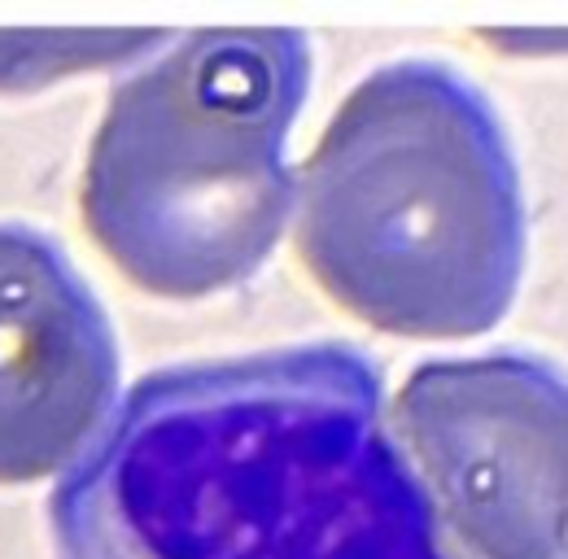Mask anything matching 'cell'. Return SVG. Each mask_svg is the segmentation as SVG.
Wrapping results in <instances>:
<instances>
[{"label": "cell", "instance_id": "6da1fadb", "mask_svg": "<svg viewBox=\"0 0 568 559\" xmlns=\"http://www.w3.org/2000/svg\"><path fill=\"white\" fill-rule=\"evenodd\" d=\"M49 520L62 559H459L346 342L136 380Z\"/></svg>", "mask_w": 568, "mask_h": 559}, {"label": "cell", "instance_id": "7a4b0ae2", "mask_svg": "<svg viewBox=\"0 0 568 559\" xmlns=\"http://www.w3.org/2000/svg\"><path fill=\"white\" fill-rule=\"evenodd\" d=\"M297 254L363 324L464 342L525 276V193L486 92L407 58L367 74L297 171Z\"/></svg>", "mask_w": 568, "mask_h": 559}, {"label": "cell", "instance_id": "3957f363", "mask_svg": "<svg viewBox=\"0 0 568 559\" xmlns=\"http://www.w3.org/2000/svg\"><path fill=\"white\" fill-rule=\"evenodd\" d=\"M306 88L302 31H197L128 74L79 189L97 250L158 297L254 276L297 206L288 132Z\"/></svg>", "mask_w": 568, "mask_h": 559}, {"label": "cell", "instance_id": "277c9868", "mask_svg": "<svg viewBox=\"0 0 568 559\" xmlns=\"http://www.w3.org/2000/svg\"><path fill=\"white\" fill-rule=\"evenodd\" d=\"M394 433L468 559H568V376L529 354L437 358L394 398Z\"/></svg>", "mask_w": 568, "mask_h": 559}, {"label": "cell", "instance_id": "5b68a950", "mask_svg": "<svg viewBox=\"0 0 568 559\" xmlns=\"http://www.w3.org/2000/svg\"><path fill=\"white\" fill-rule=\"evenodd\" d=\"M119 398V342L62 245L0 223V486L44 481L92 446Z\"/></svg>", "mask_w": 568, "mask_h": 559}, {"label": "cell", "instance_id": "8992f818", "mask_svg": "<svg viewBox=\"0 0 568 559\" xmlns=\"http://www.w3.org/2000/svg\"><path fill=\"white\" fill-rule=\"evenodd\" d=\"M162 40L153 31H128V35H110V31H88V35H74V31H0V88H13V83H36V79H49L53 74V58H67L74 67H88L97 58H114V53H149L158 49Z\"/></svg>", "mask_w": 568, "mask_h": 559}]
</instances>
